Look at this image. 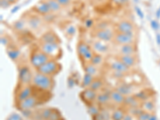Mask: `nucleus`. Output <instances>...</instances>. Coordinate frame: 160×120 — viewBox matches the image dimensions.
Returning a JSON list of instances; mask_svg holds the SVG:
<instances>
[{
	"label": "nucleus",
	"mask_w": 160,
	"mask_h": 120,
	"mask_svg": "<svg viewBox=\"0 0 160 120\" xmlns=\"http://www.w3.org/2000/svg\"><path fill=\"white\" fill-rule=\"evenodd\" d=\"M32 84L39 90L46 91H51L53 88V80L51 76L46 75L42 73L37 72L33 75Z\"/></svg>",
	"instance_id": "nucleus-1"
},
{
	"label": "nucleus",
	"mask_w": 160,
	"mask_h": 120,
	"mask_svg": "<svg viewBox=\"0 0 160 120\" xmlns=\"http://www.w3.org/2000/svg\"><path fill=\"white\" fill-rule=\"evenodd\" d=\"M38 48L45 53L50 59H57L61 55V48L59 43L41 42Z\"/></svg>",
	"instance_id": "nucleus-2"
},
{
	"label": "nucleus",
	"mask_w": 160,
	"mask_h": 120,
	"mask_svg": "<svg viewBox=\"0 0 160 120\" xmlns=\"http://www.w3.org/2000/svg\"><path fill=\"white\" fill-rule=\"evenodd\" d=\"M60 69H61V66L56 61V59H51L49 61L44 63L42 67H40L38 69H37V71L52 77L53 75L59 73Z\"/></svg>",
	"instance_id": "nucleus-3"
},
{
	"label": "nucleus",
	"mask_w": 160,
	"mask_h": 120,
	"mask_svg": "<svg viewBox=\"0 0 160 120\" xmlns=\"http://www.w3.org/2000/svg\"><path fill=\"white\" fill-rule=\"evenodd\" d=\"M50 59H51L45 53H43L39 48H38L31 53V57H30V62L32 67H34L36 69H38L40 67H42Z\"/></svg>",
	"instance_id": "nucleus-4"
},
{
	"label": "nucleus",
	"mask_w": 160,
	"mask_h": 120,
	"mask_svg": "<svg viewBox=\"0 0 160 120\" xmlns=\"http://www.w3.org/2000/svg\"><path fill=\"white\" fill-rule=\"evenodd\" d=\"M114 41L117 44L122 46L126 44H134L135 42V35L134 32L131 33H119L115 35Z\"/></svg>",
	"instance_id": "nucleus-5"
},
{
	"label": "nucleus",
	"mask_w": 160,
	"mask_h": 120,
	"mask_svg": "<svg viewBox=\"0 0 160 120\" xmlns=\"http://www.w3.org/2000/svg\"><path fill=\"white\" fill-rule=\"evenodd\" d=\"M33 75L27 66H22L19 68V80L23 85H27L32 81Z\"/></svg>",
	"instance_id": "nucleus-6"
},
{
	"label": "nucleus",
	"mask_w": 160,
	"mask_h": 120,
	"mask_svg": "<svg viewBox=\"0 0 160 120\" xmlns=\"http://www.w3.org/2000/svg\"><path fill=\"white\" fill-rule=\"evenodd\" d=\"M38 99L32 94V95H31L27 99H24L23 101L19 103V108L22 111H29V110H31L32 108L36 107L38 105Z\"/></svg>",
	"instance_id": "nucleus-7"
},
{
	"label": "nucleus",
	"mask_w": 160,
	"mask_h": 120,
	"mask_svg": "<svg viewBox=\"0 0 160 120\" xmlns=\"http://www.w3.org/2000/svg\"><path fill=\"white\" fill-rule=\"evenodd\" d=\"M114 36L113 32L109 28L104 30H98L97 31L95 32V37L98 38V40H100L103 42H109L114 38Z\"/></svg>",
	"instance_id": "nucleus-8"
},
{
	"label": "nucleus",
	"mask_w": 160,
	"mask_h": 120,
	"mask_svg": "<svg viewBox=\"0 0 160 120\" xmlns=\"http://www.w3.org/2000/svg\"><path fill=\"white\" fill-rule=\"evenodd\" d=\"M116 29H117V31L119 33H131V32H134L135 27L131 22L123 20L118 23Z\"/></svg>",
	"instance_id": "nucleus-9"
},
{
	"label": "nucleus",
	"mask_w": 160,
	"mask_h": 120,
	"mask_svg": "<svg viewBox=\"0 0 160 120\" xmlns=\"http://www.w3.org/2000/svg\"><path fill=\"white\" fill-rule=\"evenodd\" d=\"M97 95L98 94L95 91H93L91 88H86L82 91L81 97L86 103H89V105H91V103L96 101Z\"/></svg>",
	"instance_id": "nucleus-10"
},
{
	"label": "nucleus",
	"mask_w": 160,
	"mask_h": 120,
	"mask_svg": "<svg viewBox=\"0 0 160 120\" xmlns=\"http://www.w3.org/2000/svg\"><path fill=\"white\" fill-rule=\"evenodd\" d=\"M41 42H51V43H59L60 39L58 35L53 31H47L40 38Z\"/></svg>",
	"instance_id": "nucleus-11"
},
{
	"label": "nucleus",
	"mask_w": 160,
	"mask_h": 120,
	"mask_svg": "<svg viewBox=\"0 0 160 120\" xmlns=\"http://www.w3.org/2000/svg\"><path fill=\"white\" fill-rule=\"evenodd\" d=\"M92 50L97 54H104L109 51V46L103 41L96 40L92 43Z\"/></svg>",
	"instance_id": "nucleus-12"
},
{
	"label": "nucleus",
	"mask_w": 160,
	"mask_h": 120,
	"mask_svg": "<svg viewBox=\"0 0 160 120\" xmlns=\"http://www.w3.org/2000/svg\"><path fill=\"white\" fill-rule=\"evenodd\" d=\"M110 67L114 71L122 72V73H125V74L127 73L129 71V70H130V68L128 67H126L124 63L120 61L119 59L112 62L111 63V65H110Z\"/></svg>",
	"instance_id": "nucleus-13"
},
{
	"label": "nucleus",
	"mask_w": 160,
	"mask_h": 120,
	"mask_svg": "<svg viewBox=\"0 0 160 120\" xmlns=\"http://www.w3.org/2000/svg\"><path fill=\"white\" fill-rule=\"evenodd\" d=\"M35 11L37 13H38L39 15H44V16L51 13V8H50L49 5L47 4L46 1L38 2V4L35 6Z\"/></svg>",
	"instance_id": "nucleus-14"
},
{
	"label": "nucleus",
	"mask_w": 160,
	"mask_h": 120,
	"mask_svg": "<svg viewBox=\"0 0 160 120\" xmlns=\"http://www.w3.org/2000/svg\"><path fill=\"white\" fill-rule=\"evenodd\" d=\"M33 92H32V87L31 86H27L26 85L23 88H22L20 90L17 95V100L19 103L23 101L24 99H27L28 97H30L31 95H32Z\"/></svg>",
	"instance_id": "nucleus-15"
},
{
	"label": "nucleus",
	"mask_w": 160,
	"mask_h": 120,
	"mask_svg": "<svg viewBox=\"0 0 160 120\" xmlns=\"http://www.w3.org/2000/svg\"><path fill=\"white\" fill-rule=\"evenodd\" d=\"M120 55H135L136 53V47L134 44L122 45L119 47Z\"/></svg>",
	"instance_id": "nucleus-16"
},
{
	"label": "nucleus",
	"mask_w": 160,
	"mask_h": 120,
	"mask_svg": "<svg viewBox=\"0 0 160 120\" xmlns=\"http://www.w3.org/2000/svg\"><path fill=\"white\" fill-rule=\"evenodd\" d=\"M110 97H111V101H112L115 104H122L124 103L125 96L122 95L121 93L118 91H111L110 93Z\"/></svg>",
	"instance_id": "nucleus-17"
},
{
	"label": "nucleus",
	"mask_w": 160,
	"mask_h": 120,
	"mask_svg": "<svg viewBox=\"0 0 160 120\" xmlns=\"http://www.w3.org/2000/svg\"><path fill=\"white\" fill-rule=\"evenodd\" d=\"M118 59L129 68L134 67L136 63V59L135 55H120Z\"/></svg>",
	"instance_id": "nucleus-18"
},
{
	"label": "nucleus",
	"mask_w": 160,
	"mask_h": 120,
	"mask_svg": "<svg viewBox=\"0 0 160 120\" xmlns=\"http://www.w3.org/2000/svg\"><path fill=\"white\" fill-rule=\"evenodd\" d=\"M116 91H118V92L121 93L122 95H124L125 97L126 96H129V95H131L133 93V86L129 84H120L118 85L115 89Z\"/></svg>",
	"instance_id": "nucleus-19"
},
{
	"label": "nucleus",
	"mask_w": 160,
	"mask_h": 120,
	"mask_svg": "<svg viewBox=\"0 0 160 120\" xmlns=\"http://www.w3.org/2000/svg\"><path fill=\"white\" fill-rule=\"evenodd\" d=\"M111 101V97H110V93L102 92L100 94H98L97 98H96V102L99 105H106Z\"/></svg>",
	"instance_id": "nucleus-20"
},
{
	"label": "nucleus",
	"mask_w": 160,
	"mask_h": 120,
	"mask_svg": "<svg viewBox=\"0 0 160 120\" xmlns=\"http://www.w3.org/2000/svg\"><path fill=\"white\" fill-rule=\"evenodd\" d=\"M139 99H136L135 95H129L125 97L124 104H126V106H127L129 108L138 107H139Z\"/></svg>",
	"instance_id": "nucleus-21"
},
{
	"label": "nucleus",
	"mask_w": 160,
	"mask_h": 120,
	"mask_svg": "<svg viewBox=\"0 0 160 120\" xmlns=\"http://www.w3.org/2000/svg\"><path fill=\"white\" fill-rule=\"evenodd\" d=\"M84 71H85V73L91 75H93L94 77L98 74L97 67L95 65H93L92 63H91L90 62L86 63V64L85 65Z\"/></svg>",
	"instance_id": "nucleus-22"
},
{
	"label": "nucleus",
	"mask_w": 160,
	"mask_h": 120,
	"mask_svg": "<svg viewBox=\"0 0 160 120\" xmlns=\"http://www.w3.org/2000/svg\"><path fill=\"white\" fill-rule=\"evenodd\" d=\"M95 80V77L91 75L86 74L85 73L83 78H82V88H89V86H91V84L92 83V82Z\"/></svg>",
	"instance_id": "nucleus-23"
},
{
	"label": "nucleus",
	"mask_w": 160,
	"mask_h": 120,
	"mask_svg": "<svg viewBox=\"0 0 160 120\" xmlns=\"http://www.w3.org/2000/svg\"><path fill=\"white\" fill-rule=\"evenodd\" d=\"M27 22L30 27L33 30L38 29L39 27V26L41 25V19L37 16H32L28 19Z\"/></svg>",
	"instance_id": "nucleus-24"
},
{
	"label": "nucleus",
	"mask_w": 160,
	"mask_h": 120,
	"mask_svg": "<svg viewBox=\"0 0 160 120\" xmlns=\"http://www.w3.org/2000/svg\"><path fill=\"white\" fill-rule=\"evenodd\" d=\"M91 48V47H90V46L88 44H86V42H80L78 44V46H77V51H78V55L80 57H82L85 53Z\"/></svg>",
	"instance_id": "nucleus-25"
},
{
	"label": "nucleus",
	"mask_w": 160,
	"mask_h": 120,
	"mask_svg": "<svg viewBox=\"0 0 160 120\" xmlns=\"http://www.w3.org/2000/svg\"><path fill=\"white\" fill-rule=\"evenodd\" d=\"M155 103L151 100H146L141 105V108L143 109V111L149 112V113H151L155 110Z\"/></svg>",
	"instance_id": "nucleus-26"
},
{
	"label": "nucleus",
	"mask_w": 160,
	"mask_h": 120,
	"mask_svg": "<svg viewBox=\"0 0 160 120\" xmlns=\"http://www.w3.org/2000/svg\"><path fill=\"white\" fill-rule=\"evenodd\" d=\"M20 55H21V53H20V51H19L18 49L13 48L8 49V50H7V55H8L9 58H10L11 60H13V61H16L19 58Z\"/></svg>",
	"instance_id": "nucleus-27"
},
{
	"label": "nucleus",
	"mask_w": 160,
	"mask_h": 120,
	"mask_svg": "<svg viewBox=\"0 0 160 120\" xmlns=\"http://www.w3.org/2000/svg\"><path fill=\"white\" fill-rule=\"evenodd\" d=\"M46 2L50 6L51 12H57V11H60L61 6L57 2V0H46Z\"/></svg>",
	"instance_id": "nucleus-28"
},
{
	"label": "nucleus",
	"mask_w": 160,
	"mask_h": 120,
	"mask_svg": "<svg viewBox=\"0 0 160 120\" xmlns=\"http://www.w3.org/2000/svg\"><path fill=\"white\" fill-rule=\"evenodd\" d=\"M125 115V113L121 109L115 110L111 114V120H122Z\"/></svg>",
	"instance_id": "nucleus-29"
},
{
	"label": "nucleus",
	"mask_w": 160,
	"mask_h": 120,
	"mask_svg": "<svg viewBox=\"0 0 160 120\" xmlns=\"http://www.w3.org/2000/svg\"><path fill=\"white\" fill-rule=\"evenodd\" d=\"M103 86V82L101 79H98V78H95V80L93 81L91 86H89V88H91L93 91H97L102 88Z\"/></svg>",
	"instance_id": "nucleus-30"
},
{
	"label": "nucleus",
	"mask_w": 160,
	"mask_h": 120,
	"mask_svg": "<svg viewBox=\"0 0 160 120\" xmlns=\"http://www.w3.org/2000/svg\"><path fill=\"white\" fill-rule=\"evenodd\" d=\"M90 63H92L93 65L98 67V66L100 65V64L103 63V57H102V55H100V54L95 53V55H94V56L92 57Z\"/></svg>",
	"instance_id": "nucleus-31"
},
{
	"label": "nucleus",
	"mask_w": 160,
	"mask_h": 120,
	"mask_svg": "<svg viewBox=\"0 0 160 120\" xmlns=\"http://www.w3.org/2000/svg\"><path fill=\"white\" fill-rule=\"evenodd\" d=\"M87 111H88L89 114L91 115L92 117L97 115L99 112H100V109L99 108V107L96 105H94V104H91V105H89L88 108H87Z\"/></svg>",
	"instance_id": "nucleus-32"
},
{
	"label": "nucleus",
	"mask_w": 160,
	"mask_h": 120,
	"mask_svg": "<svg viewBox=\"0 0 160 120\" xmlns=\"http://www.w3.org/2000/svg\"><path fill=\"white\" fill-rule=\"evenodd\" d=\"M52 109L50 108H46V109L42 110L41 113H40V118L41 120H49L50 116H51V113H52Z\"/></svg>",
	"instance_id": "nucleus-33"
},
{
	"label": "nucleus",
	"mask_w": 160,
	"mask_h": 120,
	"mask_svg": "<svg viewBox=\"0 0 160 120\" xmlns=\"http://www.w3.org/2000/svg\"><path fill=\"white\" fill-rule=\"evenodd\" d=\"M94 55H95V52H94V51L92 50V48H91L90 50H88V51L85 53L84 55H83L82 58L84 59V61H86L88 63V62L91 61V59H92V57L94 56Z\"/></svg>",
	"instance_id": "nucleus-34"
},
{
	"label": "nucleus",
	"mask_w": 160,
	"mask_h": 120,
	"mask_svg": "<svg viewBox=\"0 0 160 120\" xmlns=\"http://www.w3.org/2000/svg\"><path fill=\"white\" fill-rule=\"evenodd\" d=\"M14 28L17 31H23L25 28V22L23 20H18V21L15 22L14 23Z\"/></svg>",
	"instance_id": "nucleus-35"
},
{
	"label": "nucleus",
	"mask_w": 160,
	"mask_h": 120,
	"mask_svg": "<svg viewBox=\"0 0 160 120\" xmlns=\"http://www.w3.org/2000/svg\"><path fill=\"white\" fill-rule=\"evenodd\" d=\"M151 113H149V112L147 111H143L141 114L139 115L137 117L138 120H148L151 116Z\"/></svg>",
	"instance_id": "nucleus-36"
},
{
	"label": "nucleus",
	"mask_w": 160,
	"mask_h": 120,
	"mask_svg": "<svg viewBox=\"0 0 160 120\" xmlns=\"http://www.w3.org/2000/svg\"><path fill=\"white\" fill-rule=\"evenodd\" d=\"M75 31H76V29H75V27L73 25H70L68 26L66 28V33L68 35H74L75 34Z\"/></svg>",
	"instance_id": "nucleus-37"
},
{
	"label": "nucleus",
	"mask_w": 160,
	"mask_h": 120,
	"mask_svg": "<svg viewBox=\"0 0 160 120\" xmlns=\"http://www.w3.org/2000/svg\"><path fill=\"white\" fill-rule=\"evenodd\" d=\"M60 118H61V116H60L59 112L57 111H54L53 110L49 120H60Z\"/></svg>",
	"instance_id": "nucleus-38"
},
{
	"label": "nucleus",
	"mask_w": 160,
	"mask_h": 120,
	"mask_svg": "<svg viewBox=\"0 0 160 120\" xmlns=\"http://www.w3.org/2000/svg\"><path fill=\"white\" fill-rule=\"evenodd\" d=\"M96 28H97V31L98 30L107 29V28H108V23L105 21L99 22L97 25H96Z\"/></svg>",
	"instance_id": "nucleus-39"
},
{
	"label": "nucleus",
	"mask_w": 160,
	"mask_h": 120,
	"mask_svg": "<svg viewBox=\"0 0 160 120\" xmlns=\"http://www.w3.org/2000/svg\"><path fill=\"white\" fill-rule=\"evenodd\" d=\"M6 120H23L21 115H19L17 113H13L9 116Z\"/></svg>",
	"instance_id": "nucleus-40"
},
{
	"label": "nucleus",
	"mask_w": 160,
	"mask_h": 120,
	"mask_svg": "<svg viewBox=\"0 0 160 120\" xmlns=\"http://www.w3.org/2000/svg\"><path fill=\"white\" fill-rule=\"evenodd\" d=\"M112 75L113 77H115V78H123L125 76V73H122V72H119V71H113V73H112Z\"/></svg>",
	"instance_id": "nucleus-41"
},
{
	"label": "nucleus",
	"mask_w": 160,
	"mask_h": 120,
	"mask_svg": "<svg viewBox=\"0 0 160 120\" xmlns=\"http://www.w3.org/2000/svg\"><path fill=\"white\" fill-rule=\"evenodd\" d=\"M11 3L8 2V0H0V6L3 9L8 8Z\"/></svg>",
	"instance_id": "nucleus-42"
},
{
	"label": "nucleus",
	"mask_w": 160,
	"mask_h": 120,
	"mask_svg": "<svg viewBox=\"0 0 160 120\" xmlns=\"http://www.w3.org/2000/svg\"><path fill=\"white\" fill-rule=\"evenodd\" d=\"M151 27L153 28V30H155V31H158V30L159 29V24H158L157 20H155V19L151 20Z\"/></svg>",
	"instance_id": "nucleus-43"
},
{
	"label": "nucleus",
	"mask_w": 160,
	"mask_h": 120,
	"mask_svg": "<svg viewBox=\"0 0 160 120\" xmlns=\"http://www.w3.org/2000/svg\"><path fill=\"white\" fill-rule=\"evenodd\" d=\"M135 12H136V14H137L138 16H139L140 19H144V14H143V11H142L141 9L139 8V6H135Z\"/></svg>",
	"instance_id": "nucleus-44"
},
{
	"label": "nucleus",
	"mask_w": 160,
	"mask_h": 120,
	"mask_svg": "<svg viewBox=\"0 0 160 120\" xmlns=\"http://www.w3.org/2000/svg\"><path fill=\"white\" fill-rule=\"evenodd\" d=\"M112 2L115 3V4L118 5V6H122V5L126 4V2H128V0H111Z\"/></svg>",
	"instance_id": "nucleus-45"
},
{
	"label": "nucleus",
	"mask_w": 160,
	"mask_h": 120,
	"mask_svg": "<svg viewBox=\"0 0 160 120\" xmlns=\"http://www.w3.org/2000/svg\"><path fill=\"white\" fill-rule=\"evenodd\" d=\"M57 2H59L61 6H66L70 4L71 0H57Z\"/></svg>",
	"instance_id": "nucleus-46"
},
{
	"label": "nucleus",
	"mask_w": 160,
	"mask_h": 120,
	"mask_svg": "<svg viewBox=\"0 0 160 120\" xmlns=\"http://www.w3.org/2000/svg\"><path fill=\"white\" fill-rule=\"evenodd\" d=\"M93 25H94V21H93L92 19H87V20L85 22V26H86V27L91 28Z\"/></svg>",
	"instance_id": "nucleus-47"
},
{
	"label": "nucleus",
	"mask_w": 160,
	"mask_h": 120,
	"mask_svg": "<svg viewBox=\"0 0 160 120\" xmlns=\"http://www.w3.org/2000/svg\"><path fill=\"white\" fill-rule=\"evenodd\" d=\"M134 117L135 116H133L132 115H131L130 113H126V114H125L124 117H123V119L122 120H134Z\"/></svg>",
	"instance_id": "nucleus-48"
},
{
	"label": "nucleus",
	"mask_w": 160,
	"mask_h": 120,
	"mask_svg": "<svg viewBox=\"0 0 160 120\" xmlns=\"http://www.w3.org/2000/svg\"><path fill=\"white\" fill-rule=\"evenodd\" d=\"M8 39H7L6 37H4V36H3V37H2V36L1 37V44L3 45V46H6L7 43H8Z\"/></svg>",
	"instance_id": "nucleus-49"
},
{
	"label": "nucleus",
	"mask_w": 160,
	"mask_h": 120,
	"mask_svg": "<svg viewBox=\"0 0 160 120\" xmlns=\"http://www.w3.org/2000/svg\"><path fill=\"white\" fill-rule=\"evenodd\" d=\"M156 42H157V44L160 46V34L159 33H157V35H156Z\"/></svg>",
	"instance_id": "nucleus-50"
},
{
	"label": "nucleus",
	"mask_w": 160,
	"mask_h": 120,
	"mask_svg": "<svg viewBox=\"0 0 160 120\" xmlns=\"http://www.w3.org/2000/svg\"><path fill=\"white\" fill-rule=\"evenodd\" d=\"M148 120H158V118H157V116H156L155 115L151 114V116H150V118Z\"/></svg>",
	"instance_id": "nucleus-51"
},
{
	"label": "nucleus",
	"mask_w": 160,
	"mask_h": 120,
	"mask_svg": "<svg viewBox=\"0 0 160 120\" xmlns=\"http://www.w3.org/2000/svg\"><path fill=\"white\" fill-rule=\"evenodd\" d=\"M156 17H157V19H160V6L156 11Z\"/></svg>",
	"instance_id": "nucleus-52"
},
{
	"label": "nucleus",
	"mask_w": 160,
	"mask_h": 120,
	"mask_svg": "<svg viewBox=\"0 0 160 120\" xmlns=\"http://www.w3.org/2000/svg\"><path fill=\"white\" fill-rule=\"evenodd\" d=\"M19 6H15V8H14V10H12V11H11V12H12V13H15V12H16V11H17L18 10H19Z\"/></svg>",
	"instance_id": "nucleus-53"
},
{
	"label": "nucleus",
	"mask_w": 160,
	"mask_h": 120,
	"mask_svg": "<svg viewBox=\"0 0 160 120\" xmlns=\"http://www.w3.org/2000/svg\"><path fill=\"white\" fill-rule=\"evenodd\" d=\"M17 1V0H8V2H10V3H14V2H15Z\"/></svg>",
	"instance_id": "nucleus-54"
},
{
	"label": "nucleus",
	"mask_w": 160,
	"mask_h": 120,
	"mask_svg": "<svg viewBox=\"0 0 160 120\" xmlns=\"http://www.w3.org/2000/svg\"><path fill=\"white\" fill-rule=\"evenodd\" d=\"M133 1H134V2H135V3H138V2H139V0H133Z\"/></svg>",
	"instance_id": "nucleus-55"
}]
</instances>
